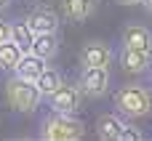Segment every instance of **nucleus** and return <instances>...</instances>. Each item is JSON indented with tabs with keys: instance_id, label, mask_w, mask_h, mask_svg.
Instances as JSON below:
<instances>
[{
	"instance_id": "1",
	"label": "nucleus",
	"mask_w": 152,
	"mask_h": 141,
	"mask_svg": "<svg viewBox=\"0 0 152 141\" xmlns=\"http://www.w3.org/2000/svg\"><path fill=\"white\" fill-rule=\"evenodd\" d=\"M115 109L126 117H147L152 112V91L142 83H126L115 91Z\"/></svg>"
},
{
	"instance_id": "2",
	"label": "nucleus",
	"mask_w": 152,
	"mask_h": 141,
	"mask_svg": "<svg viewBox=\"0 0 152 141\" xmlns=\"http://www.w3.org/2000/svg\"><path fill=\"white\" fill-rule=\"evenodd\" d=\"M86 136L83 120H77L69 112H53L40 123V139L45 141H77Z\"/></svg>"
},
{
	"instance_id": "3",
	"label": "nucleus",
	"mask_w": 152,
	"mask_h": 141,
	"mask_svg": "<svg viewBox=\"0 0 152 141\" xmlns=\"http://www.w3.org/2000/svg\"><path fill=\"white\" fill-rule=\"evenodd\" d=\"M5 99H8V104H11L16 112H35V109L40 107V101H43L37 85L29 83V80L16 77V75L5 83Z\"/></svg>"
},
{
	"instance_id": "4",
	"label": "nucleus",
	"mask_w": 152,
	"mask_h": 141,
	"mask_svg": "<svg viewBox=\"0 0 152 141\" xmlns=\"http://www.w3.org/2000/svg\"><path fill=\"white\" fill-rule=\"evenodd\" d=\"M77 85H80L83 96L102 99L110 91V67H83L77 75Z\"/></svg>"
},
{
	"instance_id": "5",
	"label": "nucleus",
	"mask_w": 152,
	"mask_h": 141,
	"mask_svg": "<svg viewBox=\"0 0 152 141\" xmlns=\"http://www.w3.org/2000/svg\"><path fill=\"white\" fill-rule=\"evenodd\" d=\"M48 104H51L53 112H69V115H75V112L80 109V104H83V91H80L77 83H75V85L61 83L59 91L48 96Z\"/></svg>"
},
{
	"instance_id": "6",
	"label": "nucleus",
	"mask_w": 152,
	"mask_h": 141,
	"mask_svg": "<svg viewBox=\"0 0 152 141\" xmlns=\"http://www.w3.org/2000/svg\"><path fill=\"white\" fill-rule=\"evenodd\" d=\"M115 59V51L104 40H88L80 48V64L83 67H110Z\"/></svg>"
},
{
	"instance_id": "7",
	"label": "nucleus",
	"mask_w": 152,
	"mask_h": 141,
	"mask_svg": "<svg viewBox=\"0 0 152 141\" xmlns=\"http://www.w3.org/2000/svg\"><path fill=\"white\" fill-rule=\"evenodd\" d=\"M118 64H120V69L128 72V75H144V72H150V67H152V53H144V51L120 45V51H118Z\"/></svg>"
},
{
	"instance_id": "8",
	"label": "nucleus",
	"mask_w": 152,
	"mask_h": 141,
	"mask_svg": "<svg viewBox=\"0 0 152 141\" xmlns=\"http://www.w3.org/2000/svg\"><path fill=\"white\" fill-rule=\"evenodd\" d=\"M120 40H123L126 48H136V51L152 53V32H150V27H144V24H136V21L126 24Z\"/></svg>"
},
{
	"instance_id": "9",
	"label": "nucleus",
	"mask_w": 152,
	"mask_h": 141,
	"mask_svg": "<svg viewBox=\"0 0 152 141\" xmlns=\"http://www.w3.org/2000/svg\"><path fill=\"white\" fill-rule=\"evenodd\" d=\"M24 21L29 24V29H32L35 35H37V32H59V27H61L56 11H53V8H45V5L32 8L29 16H27Z\"/></svg>"
},
{
	"instance_id": "10",
	"label": "nucleus",
	"mask_w": 152,
	"mask_h": 141,
	"mask_svg": "<svg viewBox=\"0 0 152 141\" xmlns=\"http://www.w3.org/2000/svg\"><path fill=\"white\" fill-rule=\"evenodd\" d=\"M45 67H48V61H45V59H40V56H37V53H32V51H24V56L19 59V64H16L13 75H16V77H21V80L35 83Z\"/></svg>"
},
{
	"instance_id": "11",
	"label": "nucleus",
	"mask_w": 152,
	"mask_h": 141,
	"mask_svg": "<svg viewBox=\"0 0 152 141\" xmlns=\"http://www.w3.org/2000/svg\"><path fill=\"white\" fill-rule=\"evenodd\" d=\"M96 11V0H61V16L72 24H83Z\"/></svg>"
},
{
	"instance_id": "12",
	"label": "nucleus",
	"mask_w": 152,
	"mask_h": 141,
	"mask_svg": "<svg viewBox=\"0 0 152 141\" xmlns=\"http://www.w3.org/2000/svg\"><path fill=\"white\" fill-rule=\"evenodd\" d=\"M123 125H126V120H123L120 115H115V112L99 115V120H96V136L104 139V141H118Z\"/></svg>"
},
{
	"instance_id": "13",
	"label": "nucleus",
	"mask_w": 152,
	"mask_h": 141,
	"mask_svg": "<svg viewBox=\"0 0 152 141\" xmlns=\"http://www.w3.org/2000/svg\"><path fill=\"white\" fill-rule=\"evenodd\" d=\"M29 51L37 53L40 59L51 61V59L59 53V37H56V32H37L35 40H32V48H29Z\"/></svg>"
},
{
	"instance_id": "14",
	"label": "nucleus",
	"mask_w": 152,
	"mask_h": 141,
	"mask_svg": "<svg viewBox=\"0 0 152 141\" xmlns=\"http://www.w3.org/2000/svg\"><path fill=\"white\" fill-rule=\"evenodd\" d=\"M61 83H64V75H61L56 67H45V69L40 72V77L35 80V85H37V91H40L43 99H48L51 93H56Z\"/></svg>"
},
{
	"instance_id": "15",
	"label": "nucleus",
	"mask_w": 152,
	"mask_h": 141,
	"mask_svg": "<svg viewBox=\"0 0 152 141\" xmlns=\"http://www.w3.org/2000/svg\"><path fill=\"white\" fill-rule=\"evenodd\" d=\"M24 56V48L19 43H13L11 37L0 43V72H13L19 59Z\"/></svg>"
},
{
	"instance_id": "16",
	"label": "nucleus",
	"mask_w": 152,
	"mask_h": 141,
	"mask_svg": "<svg viewBox=\"0 0 152 141\" xmlns=\"http://www.w3.org/2000/svg\"><path fill=\"white\" fill-rule=\"evenodd\" d=\"M11 40L13 43H19L24 51H29L32 48V40H35V32L29 29V24L21 19V21H11Z\"/></svg>"
},
{
	"instance_id": "17",
	"label": "nucleus",
	"mask_w": 152,
	"mask_h": 141,
	"mask_svg": "<svg viewBox=\"0 0 152 141\" xmlns=\"http://www.w3.org/2000/svg\"><path fill=\"white\" fill-rule=\"evenodd\" d=\"M142 139H144V133H142L136 125L126 123V125H123V131H120V139H118V141H142Z\"/></svg>"
},
{
	"instance_id": "18",
	"label": "nucleus",
	"mask_w": 152,
	"mask_h": 141,
	"mask_svg": "<svg viewBox=\"0 0 152 141\" xmlns=\"http://www.w3.org/2000/svg\"><path fill=\"white\" fill-rule=\"evenodd\" d=\"M8 37H11V24L0 19V43H3V40H8Z\"/></svg>"
},
{
	"instance_id": "19",
	"label": "nucleus",
	"mask_w": 152,
	"mask_h": 141,
	"mask_svg": "<svg viewBox=\"0 0 152 141\" xmlns=\"http://www.w3.org/2000/svg\"><path fill=\"white\" fill-rule=\"evenodd\" d=\"M118 5H142V0H115Z\"/></svg>"
},
{
	"instance_id": "20",
	"label": "nucleus",
	"mask_w": 152,
	"mask_h": 141,
	"mask_svg": "<svg viewBox=\"0 0 152 141\" xmlns=\"http://www.w3.org/2000/svg\"><path fill=\"white\" fill-rule=\"evenodd\" d=\"M142 5H144V11L152 16V0H142Z\"/></svg>"
},
{
	"instance_id": "21",
	"label": "nucleus",
	"mask_w": 152,
	"mask_h": 141,
	"mask_svg": "<svg viewBox=\"0 0 152 141\" xmlns=\"http://www.w3.org/2000/svg\"><path fill=\"white\" fill-rule=\"evenodd\" d=\"M8 5H11V0H0V13H3V11L8 8Z\"/></svg>"
},
{
	"instance_id": "22",
	"label": "nucleus",
	"mask_w": 152,
	"mask_h": 141,
	"mask_svg": "<svg viewBox=\"0 0 152 141\" xmlns=\"http://www.w3.org/2000/svg\"><path fill=\"white\" fill-rule=\"evenodd\" d=\"M150 85H152V67H150Z\"/></svg>"
}]
</instances>
